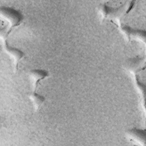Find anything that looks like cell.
<instances>
[{
  "instance_id": "1",
  "label": "cell",
  "mask_w": 146,
  "mask_h": 146,
  "mask_svg": "<svg viewBox=\"0 0 146 146\" xmlns=\"http://www.w3.org/2000/svg\"><path fill=\"white\" fill-rule=\"evenodd\" d=\"M0 13L3 17L10 23L11 27L18 26L22 19V15L17 10L13 8L1 6Z\"/></svg>"
},
{
  "instance_id": "2",
  "label": "cell",
  "mask_w": 146,
  "mask_h": 146,
  "mask_svg": "<svg viewBox=\"0 0 146 146\" xmlns=\"http://www.w3.org/2000/svg\"><path fill=\"white\" fill-rule=\"evenodd\" d=\"M5 50L10 54L12 55L14 57L17 62H18L19 59H21L24 55V54L22 51H21V50L16 48L10 46L7 44V42H6L5 44Z\"/></svg>"
},
{
  "instance_id": "3",
  "label": "cell",
  "mask_w": 146,
  "mask_h": 146,
  "mask_svg": "<svg viewBox=\"0 0 146 146\" xmlns=\"http://www.w3.org/2000/svg\"><path fill=\"white\" fill-rule=\"evenodd\" d=\"M32 78L34 79L36 83H38L40 80L46 78L48 73L46 71L41 70H34L31 71Z\"/></svg>"
},
{
  "instance_id": "4",
  "label": "cell",
  "mask_w": 146,
  "mask_h": 146,
  "mask_svg": "<svg viewBox=\"0 0 146 146\" xmlns=\"http://www.w3.org/2000/svg\"><path fill=\"white\" fill-rule=\"evenodd\" d=\"M33 99L37 106H40L44 101V98L36 93H34L32 95Z\"/></svg>"
}]
</instances>
